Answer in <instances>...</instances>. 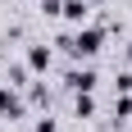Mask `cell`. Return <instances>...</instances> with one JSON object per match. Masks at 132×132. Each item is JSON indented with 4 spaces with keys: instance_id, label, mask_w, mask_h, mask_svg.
<instances>
[{
    "instance_id": "obj_10",
    "label": "cell",
    "mask_w": 132,
    "mask_h": 132,
    "mask_svg": "<svg viewBox=\"0 0 132 132\" xmlns=\"http://www.w3.org/2000/svg\"><path fill=\"white\" fill-rule=\"evenodd\" d=\"M114 87H119V91H123V96H128V91H132V73H128V68H123L119 78H114Z\"/></svg>"
},
{
    "instance_id": "obj_11",
    "label": "cell",
    "mask_w": 132,
    "mask_h": 132,
    "mask_svg": "<svg viewBox=\"0 0 132 132\" xmlns=\"http://www.w3.org/2000/svg\"><path fill=\"white\" fill-rule=\"evenodd\" d=\"M37 132H59V128H55V119H37Z\"/></svg>"
},
{
    "instance_id": "obj_3",
    "label": "cell",
    "mask_w": 132,
    "mask_h": 132,
    "mask_svg": "<svg viewBox=\"0 0 132 132\" xmlns=\"http://www.w3.org/2000/svg\"><path fill=\"white\" fill-rule=\"evenodd\" d=\"M0 119H5V123L23 119V100H18V91H14L9 82H0Z\"/></svg>"
},
{
    "instance_id": "obj_1",
    "label": "cell",
    "mask_w": 132,
    "mask_h": 132,
    "mask_svg": "<svg viewBox=\"0 0 132 132\" xmlns=\"http://www.w3.org/2000/svg\"><path fill=\"white\" fill-rule=\"evenodd\" d=\"M59 46H64L73 59H96L100 55V46H105V27H91L82 23L78 32H68V37H59Z\"/></svg>"
},
{
    "instance_id": "obj_9",
    "label": "cell",
    "mask_w": 132,
    "mask_h": 132,
    "mask_svg": "<svg viewBox=\"0 0 132 132\" xmlns=\"http://www.w3.org/2000/svg\"><path fill=\"white\" fill-rule=\"evenodd\" d=\"M23 82H27V68L14 64V68H9V87H23Z\"/></svg>"
},
{
    "instance_id": "obj_12",
    "label": "cell",
    "mask_w": 132,
    "mask_h": 132,
    "mask_svg": "<svg viewBox=\"0 0 132 132\" xmlns=\"http://www.w3.org/2000/svg\"><path fill=\"white\" fill-rule=\"evenodd\" d=\"M128 59H132V41H128Z\"/></svg>"
},
{
    "instance_id": "obj_5",
    "label": "cell",
    "mask_w": 132,
    "mask_h": 132,
    "mask_svg": "<svg viewBox=\"0 0 132 132\" xmlns=\"http://www.w3.org/2000/svg\"><path fill=\"white\" fill-rule=\"evenodd\" d=\"M59 18H68L73 27H82L87 18H91V5H87V0H64V9H59Z\"/></svg>"
},
{
    "instance_id": "obj_8",
    "label": "cell",
    "mask_w": 132,
    "mask_h": 132,
    "mask_svg": "<svg viewBox=\"0 0 132 132\" xmlns=\"http://www.w3.org/2000/svg\"><path fill=\"white\" fill-rule=\"evenodd\" d=\"M59 9H64V0H41V14H50V18H59Z\"/></svg>"
},
{
    "instance_id": "obj_2",
    "label": "cell",
    "mask_w": 132,
    "mask_h": 132,
    "mask_svg": "<svg viewBox=\"0 0 132 132\" xmlns=\"http://www.w3.org/2000/svg\"><path fill=\"white\" fill-rule=\"evenodd\" d=\"M64 87H68L73 96H78V91H96V68H91V64L68 68V73H64Z\"/></svg>"
},
{
    "instance_id": "obj_13",
    "label": "cell",
    "mask_w": 132,
    "mask_h": 132,
    "mask_svg": "<svg viewBox=\"0 0 132 132\" xmlns=\"http://www.w3.org/2000/svg\"><path fill=\"white\" fill-rule=\"evenodd\" d=\"M87 5H100V0H87Z\"/></svg>"
},
{
    "instance_id": "obj_4",
    "label": "cell",
    "mask_w": 132,
    "mask_h": 132,
    "mask_svg": "<svg viewBox=\"0 0 132 132\" xmlns=\"http://www.w3.org/2000/svg\"><path fill=\"white\" fill-rule=\"evenodd\" d=\"M50 46H46V41H32V46H27V73H50Z\"/></svg>"
},
{
    "instance_id": "obj_6",
    "label": "cell",
    "mask_w": 132,
    "mask_h": 132,
    "mask_svg": "<svg viewBox=\"0 0 132 132\" xmlns=\"http://www.w3.org/2000/svg\"><path fill=\"white\" fill-rule=\"evenodd\" d=\"M73 114H78V119H96V96H91V91H78V100H73Z\"/></svg>"
},
{
    "instance_id": "obj_7",
    "label": "cell",
    "mask_w": 132,
    "mask_h": 132,
    "mask_svg": "<svg viewBox=\"0 0 132 132\" xmlns=\"http://www.w3.org/2000/svg\"><path fill=\"white\" fill-rule=\"evenodd\" d=\"M128 114H132V100H128V96H119V100H114V119L123 123V119H128Z\"/></svg>"
}]
</instances>
